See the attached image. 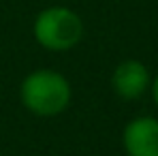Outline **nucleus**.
Here are the masks:
<instances>
[{
	"mask_svg": "<svg viewBox=\"0 0 158 156\" xmlns=\"http://www.w3.org/2000/svg\"><path fill=\"white\" fill-rule=\"evenodd\" d=\"M19 99L32 116L53 118L69 109L73 88L62 73L53 69H36L24 77L19 86Z\"/></svg>",
	"mask_w": 158,
	"mask_h": 156,
	"instance_id": "obj_1",
	"label": "nucleus"
},
{
	"mask_svg": "<svg viewBox=\"0 0 158 156\" xmlns=\"http://www.w3.org/2000/svg\"><path fill=\"white\" fill-rule=\"evenodd\" d=\"M83 19L69 6H47L32 24L36 43L47 52H69L77 47L83 39Z\"/></svg>",
	"mask_w": 158,
	"mask_h": 156,
	"instance_id": "obj_2",
	"label": "nucleus"
},
{
	"mask_svg": "<svg viewBox=\"0 0 158 156\" xmlns=\"http://www.w3.org/2000/svg\"><path fill=\"white\" fill-rule=\"evenodd\" d=\"M152 83V75L148 71V66L141 60H122L113 73H111V88L115 92V96H120L122 101H137L141 99Z\"/></svg>",
	"mask_w": 158,
	"mask_h": 156,
	"instance_id": "obj_3",
	"label": "nucleus"
},
{
	"mask_svg": "<svg viewBox=\"0 0 158 156\" xmlns=\"http://www.w3.org/2000/svg\"><path fill=\"white\" fill-rule=\"evenodd\" d=\"M126 156H158V118H132L122 130Z\"/></svg>",
	"mask_w": 158,
	"mask_h": 156,
	"instance_id": "obj_4",
	"label": "nucleus"
},
{
	"mask_svg": "<svg viewBox=\"0 0 158 156\" xmlns=\"http://www.w3.org/2000/svg\"><path fill=\"white\" fill-rule=\"evenodd\" d=\"M150 90H152V99H154V103H156V107H158V73L154 75L152 83H150Z\"/></svg>",
	"mask_w": 158,
	"mask_h": 156,
	"instance_id": "obj_5",
	"label": "nucleus"
}]
</instances>
